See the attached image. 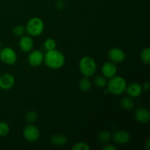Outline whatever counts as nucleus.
Here are the masks:
<instances>
[{"label": "nucleus", "instance_id": "obj_1", "mask_svg": "<svg viewBox=\"0 0 150 150\" xmlns=\"http://www.w3.org/2000/svg\"><path fill=\"white\" fill-rule=\"evenodd\" d=\"M45 65L52 70L62 68L65 63V57L61 51L57 49L47 51L44 54V61Z\"/></svg>", "mask_w": 150, "mask_h": 150}, {"label": "nucleus", "instance_id": "obj_2", "mask_svg": "<svg viewBox=\"0 0 150 150\" xmlns=\"http://www.w3.org/2000/svg\"><path fill=\"white\" fill-rule=\"evenodd\" d=\"M127 85V81L124 78L116 75L109 79L106 86L109 93L115 95H121L125 92Z\"/></svg>", "mask_w": 150, "mask_h": 150}, {"label": "nucleus", "instance_id": "obj_3", "mask_svg": "<svg viewBox=\"0 0 150 150\" xmlns=\"http://www.w3.org/2000/svg\"><path fill=\"white\" fill-rule=\"evenodd\" d=\"M79 70L84 77H91L97 71V64L95 60L90 57H82L79 61Z\"/></svg>", "mask_w": 150, "mask_h": 150}, {"label": "nucleus", "instance_id": "obj_4", "mask_svg": "<svg viewBox=\"0 0 150 150\" xmlns=\"http://www.w3.org/2000/svg\"><path fill=\"white\" fill-rule=\"evenodd\" d=\"M26 32L31 37H38L42 35L45 28L43 21L38 17H33L26 23Z\"/></svg>", "mask_w": 150, "mask_h": 150}, {"label": "nucleus", "instance_id": "obj_5", "mask_svg": "<svg viewBox=\"0 0 150 150\" xmlns=\"http://www.w3.org/2000/svg\"><path fill=\"white\" fill-rule=\"evenodd\" d=\"M0 60L7 65L15 64L18 60L17 53L10 47L1 48L0 50Z\"/></svg>", "mask_w": 150, "mask_h": 150}, {"label": "nucleus", "instance_id": "obj_6", "mask_svg": "<svg viewBox=\"0 0 150 150\" xmlns=\"http://www.w3.org/2000/svg\"><path fill=\"white\" fill-rule=\"evenodd\" d=\"M23 136L27 142H35L39 140L40 137V132L36 126L30 124L24 127L23 130Z\"/></svg>", "mask_w": 150, "mask_h": 150}, {"label": "nucleus", "instance_id": "obj_7", "mask_svg": "<svg viewBox=\"0 0 150 150\" xmlns=\"http://www.w3.org/2000/svg\"><path fill=\"white\" fill-rule=\"evenodd\" d=\"M44 61V54L39 50L31 51L28 56V62L32 67H38Z\"/></svg>", "mask_w": 150, "mask_h": 150}, {"label": "nucleus", "instance_id": "obj_8", "mask_svg": "<svg viewBox=\"0 0 150 150\" xmlns=\"http://www.w3.org/2000/svg\"><path fill=\"white\" fill-rule=\"evenodd\" d=\"M108 56L111 62L115 63V64L122 62L125 59V54L124 51L121 48H117V47L111 48L108 51Z\"/></svg>", "mask_w": 150, "mask_h": 150}, {"label": "nucleus", "instance_id": "obj_9", "mask_svg": "<svg viewBox=\"0 0 150 150\" xmlns=\"http://www.w3.org/2000/svg\"><path fill=\"white\" fill-rule=\"evenodd\" d=\"M16 80L14 76L8 73L0 75V89L9 90L14 86Z\"/></svg>", "mask_w": 150, "mask_h": 150}, {"label": "nucleus", "instance_id": "obj_10", "mask_svg": "<svg viewBox=\"0 0 150 150\" xmlns=\"http://www.w3.org/2000/svg\"><path fill=\"white\" fill-rule=\"evenodd\" d=\"M101 73L106 79H111L117 75V67L115 63L112 62H106L101 67Z\"/></svg>", "mask_w": 150, "mask_h": 150}, {"label": "nucleus", "instance_id": "obj_11", "mask_svg": "<svg viewBox=\"0 0 150 150\" xmlns=\"http://www.w3.org/2000/svg\"><path fill=\"white\" fill-rule=\"evenodd\" d=\"M113 140L117 144H127L130 140V134L126 130H118L113 135Z\"/></svg>", "mask_w": 150, "mask_h": 150}, {"label": "nucleus", "instance_id": "obj_12", "mask_svg": "<svg viewBox=\"0 0 150 150\" xmlns=\"http://www.w3.org/2000/svg\"><path fill=\"white\" fill-rule=\"evenodd\" d=\"M18 45L20 49L24 53H29L34 47V40L30 35L23 36L19 40Z\"/></svg>", "mask_w": 150, "mask_h": 150}, {"label": "nucleus", "instance_id": "obj_13", "mask_svg": "<svg viewBox=\"0 0 150 150\" xmlns=\"http://www.w3.org/2000/svg\"><path fill=\"white\" fill-rule=\"evenodd\" d=\"M136 121L140 123H147L150 120V113L149 110L145 108H139L136 110L134 114Z\"/></svg>", "mask_w": 150, "mask_h": 150}, {"label": "nucleus", "instance_id": "obj_14", "mask_svg": "<svg viewBox=\"0 0 150 150\" xmlns=\"http://www.w3.org/2000/svg\"><path fill=\"white\" fill-rule=\"evenodd\" d=\"M142 91H143V89L142 87V85L138 83H131L127 85L125 92H127L129 97L133 98L140 96L142 93Z\"/></svg>", "mask_w": 150, "mask_h": 150}, {"label": "nucleus", "instance_id": "obj_15", "mask_svg": "<svg viewBox=\"0 0 150 150\" xmlns=\"http://www.w3.org/2000/svg\"><path fill=\"white\" fill-rule=\"evenodd\" d=\"M67 142V136L61 133L54 134L51 138V142L53 145L56 146H62L66 144Z\"/></svg>", "mask_w": 150, "mask_h": 150}, {"label": "nucleus", "instance_id": "obj_16", "mask_svg": "<svg viewBox=\"0 0 150 150\" xmlns=\"http://www.w3.org/2000/svg\"><path fill=\"white\" fill-rule=\"evenodd\" d=\"M120 105L125 110L130 111L133 108H134L135 103L133 98H130V97H125V98H122L121 100H120Z\"/></svg>", "mask_w": 150, "mask_h": 150}, {"label": "nucleus", "instance_id": "obj_17", "mask_svg": "<svg viewBox=\"0 0 150 150\" xmlns=\"http://www.w3.org/2000/svg\"><path fill=\"white\" fill-rule=\"evenodd\" d=\"M79 87L81 91L83 92H88L92 88V82L89 80L88 77H84L83 76V79H81L79 81Z\"/></svg>", "mask_w": 150, "mask_h": 150}, {"label": "nucleus", "instance_id": "obj_18", "mask_svg": "<svg viewBox=\"0 0 150 150\" xmlns=\"http://www.w3.org/2000/svg\"><path fill=\"white\" fill-rule=\"evenodd\" d=\"M141 59L144 64L149 65L150 64V48L149 47L142 49L141 52Z\"/></svg>", "mask_w": 150, "mask_h": 150}, {"label": "nucleus", "instance_id": "obj_19", "mask_svg": "<svg viewBox=\"0 0 150 150\" xmlns=\"http://www.w3.org/2000/svg\"><path fill=\"white\" fill-rule=\"evenodd\" d=\"M94 83H95V85L98 88H105L107 86V81L106 78L104 77L103 76H95V79H94Z\"/></svg>", "mask_w": 150, "mask_h": 150}, {"label": "nucleus", "instance_id": "obj_20", "mask_svg": "<svg viewBox=\"0 0 150 150\" xmlns=\"http://www.w3.org/2000/svg\"><path fill=\"white\" fill-rule=\"evenodd\" d=\"M111 138V132L108 131V130H102L98 136V141H99L100 142H101V143H107V142H109Z\"/></svg>", "mask_w": 150, "mask_h": 150}, {"label": "nucleus", "instance_id": "obj_21", "mask_svg": "<svg viewBox=\"0 0 150 150\" xmlns=\"http://www.w3.org/2000/svg\"><path fill=\"white\" fill-rule=\"evenodd\" d=\"M44 48L46 51H51L57 48V42L54 38H47L44 42Z\"/></svg>", "mask_w": 150, "mask_h": 150}, {"label": "nucleus", "instance_id": "obj_22", "mask_svg": "<svg viewBox=\"0 0 150 150\" xmlns=\"http://www.w3.org/2000/svg\"><path fill=\"white\" fill-rule=\"evenodd\" d=\"M38 118V113L35 111H29L26 113V116H25V119L27 122L29 124H32V123L35 122Z\"/></svg>", "mask_w": 150, "mask_h": 150}, {"label": "nucleus", "instance_id": "obj_23", "mask_svg": "<svg viewBox=\"0 0 150 150\" xmlns=\"http://www.w3.org/2000/svg\"><path fill=\"white\" fill-rule=\"evenodd\" d=\"M26 32V27L23 25H16L13 29V35L17 37H22Z\"/></svg>", "mask_w": 150, "mask_h": 150}, {"label": "nucleus", "instance_id": "obj_24", "mask_svg": "<svg viewBox=\"0 0 150 150\" xmlns=\"http://www.w3.org/2000/svg\"><path fill=\"white\" fill-rule=\"evenodd\" d=\"M10 133V127L4 122H0V136H6Z\"/></svg>", "mask_w": 150, "mask_h": 150}, {"label": "nucleus", "instance_id": "obj_25", "mask_svg": "<svg viewBox=\"0 0 150 150\" xmlns=\"http://www.w3.org/2000/svg\"><path fill=\"white\" fill-rule=\"evenodd\" d=\"M72 149L73 150H89L90 147L86 142H79L75 144L72 147Z\"/></svg>", "mask_w": 150, "mask_h": 150}, {"label": "nucleus", "instance_id": "obj_26", "mask_svg": "<svg viewBox=\"0 0 150 150\" xmlns=\"http://www.w3.org/2000/svg\"><path fill=\"white\" fill-rule=\"evenodd\" d=\"M103 150H116L117 147L112 144H106L105 146L102 148Z\"/></svg>", "mask_w": 150, "mask_h": 150}, {"label": "nucleus", "instance_id": "obj_27", "mask_svg": "<svg viewBox=\"0 0 150 150\" xmlns=\"http://www.w3.org/2000/svg\"><path fill=\"white\" fill-rule=\"evenodd\" d=\"M64 2H63V1H61V0H59V1L58 3L57 4V8L58 9V10H63V8H64Z\"/></svg>", "mask_w": 150, "mask_h": 150}, {"label": "nucleus", "instance_id": "obj_28", "mask_svg": "<svg viewBox=\"0 0 150 150\" xmlns=\"http://www.w3.org/2000/svg\"><path fill=\"white\" fill-rule=\"evenodd\" d=\"M142 89H143V90L148 91L150 88V84L148 82H144V83L142 85Z\"/></svg>", "mask_w": 150, "mask_h": 150}, {"label": "nucleus", "instance_id": "obj_29", "mask_svg": "<svg viewBox=\"0 0 150 150\" xmlns=\"http://www.w3.org/2000/svg\"><path fill=\"white\" fill-rule=\"evenodd\" d=\"M145 146H146V149L147 150L149 149V147H150V140L149 139H148L147 141H146V144H145Z\"/></svg>", "mask_w": 150, "mask_h": 150}, {"label": "nucleus", "instance_id": "obj_30", "mask_svg": "<svg viewBox=\"0 0 150 150\" xmlns=\"http://www.w3.org/2000/svg\"><path fill=\"white\" fill-rule=\"evenodd\" d=\"M1 49V42H0V50Z\"/></svg>", "mask_w": 150, "mask_h": 150}, {"label": "nucleus", "instance_id": "obj_31", "mask_svg": "<svg viewBox=\"0 0 150 150\" xmlns=\"http://www.w3.org/2000/svg\"><path fill=\"white\" fill-rule=\"evenodd\" d=\"M61 1H64V0H61Z\"/></svg>", "mask_w": 150, "mask_h": 150}]
</instances>
